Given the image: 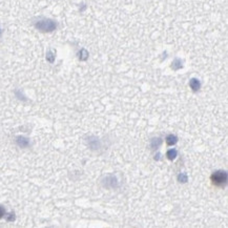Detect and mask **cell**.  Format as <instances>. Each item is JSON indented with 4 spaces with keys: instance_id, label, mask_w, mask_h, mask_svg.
Here are the masks:
<instances>
[{
    "instance_id": "cell-4",
    "label": "cell",
    "mask_w": 228,
    "mask_h": 228,
    "mask_svg": "<svg viewBox=\"0 0 228 228\" xmlns=\"http://www.w3.org/2000/svg\"><path fill=\"white\" fill-rule=\"evenodd\" d=\"M189 85H190V87L194 90H198L200 88V82L198 81L197 79H192V81H190V83H189Z\"/></svg>"
},
{
    "instance_id": "cell-1",
    "label": "cell",
    "mask_w": 228,
    "mask_h": 228,
    "mask_svg": "<svg viewBox=\"0 0 228 228\" xmlns=\"http://www.w3.org/2000/svg\"><path fill=\"white\" fill-rule=\"evenodd\" d=\"M211 181L215 186H224L227 182V173L225 171H215L211 175Z\"/></svg>"
},
{
    "instance_id": "cell-6",
    "label": "cell",
    "mask_w": 228,
    "mask_h": 228,
    "mask_svg": "<svg viewBox=\"0 0 228 228\" xmlns=\"http://www.w3.org/2000/svg\"><path fill=\"white\" fill-rule=\"evenodd\" d=\"M180 179H182V180H183L182 182L187 181V177L185 176V175H180V176H179V180H180Z\"/></svg>"
},
{
    "instance_id": "cell-7",
    "label": "cell",
    "mask_w": 228,
    "mask_h": 228,
    "mask_svg": "<svg viewBox=\"0 0 228 228\" xmlns=\"http://www.w3.org/2000/svg\"><path fill=\"white\" fill-rule=\"evenodd\" d=\"M4 213H5L4 209H3V208L1 207V206H0V218H2L3 215H4Z\"/></svg>"
},
{
    "instance_id": "cell-5",
    "label": "cell",
    "mask_w": 228,
    "mask_h": 228,
    "mask_svg": "<svg viewBox=\"0 0 228 228\" xmlns=\"http://www.w3.org/2000/svg\"><path fill=\"white\" fill-rule=\"evenodd\" d=\"M177 157V150L176 149H169L167 152V158L169 160H173Z\"/></svg>"
},
{
    "instance_id": "cell-8",
    "label": "cell",
    "mask_w": 228,
    "mask_h": 228,
    "mask_svg": "<svg viewBox=\"0 0 228 228\" xmlns=\"http://www.w3.org/2000/svg\"><path fill=\"white\" fill-rule=\"evenodd\" d=\"M0 34H1V29H0Z\"/></svg>"
},
{
    "instance_id": "cell-3",
    "label": "cell",
    "mask_w": 228,
    "mask_h": 228,
    "mask_svg": "<svg viewBox=\"0 0 228 228\" xmlns=\"http://www.w3.org/2000/svg\"><path fill=\"white\" fill-rule=\"evenodd\" d=\"M177 141H178V138L176 136H173V135H169V136L166 138V143L168 145H173L176 144Z\"/></svg>"
},
{
    "instance_id": "cell-2",
    "label": "cell",
    "mask_w": 228,
    "mask_h": 228,
    "mask_svg": "<svg viewBox=\"0 0 228 228\" xmlns=\"http://www.w3.org/2000/svg\"><path fill=\"white\" fill-rule=\"evenodd\" d=\"M36 27L42 32H52L56 29V23L53 20L45 19V20H40L36 23Z\"/></svg>"
}]
</instances>
